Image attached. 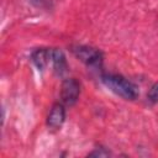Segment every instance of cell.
Returning a JSON list of instances; mask_svg holds the SVG:
<instances>
[{"mask_svg":"<svg viewBox=\"0 0 158 158\" xmlns=\"http://www.w3.org/2000/svg\"><path fill=\"white\" fill-rule=\"evenodd\" d=\"M72 52L79 60L85 63L88 67L99 69L102 65V53L94 47L78 44L72 47Z\"/></svg>","mask_w":158,"mask_h":158,"instance_id":"cell-2","label":"cell"},{"mask_svg":"<svg viewBox=\"0 0 158 158\" xmlns=\"http://www.w3.org/2000/svg\"><path fill=\"white\" fill-rule=\"evenodd\" d=\"M101 81L111 91H114L116 95H118L126 100H135L138 96L137 86L122 75L111 74V73H102L101 74Z\"/></svg>","mask_w":158,"mask_h":158,"instance_id":"cell-1","label":"cell"},{"mask_svg":"<svg viewBox=\"0 0 158 158\" xmlns=\"http://www.w3.org/2000/svg\"><path fill=\"white\" fill-rule=\"evenodd\" d=\"M31 59L38 70H43L51 62V49L47 48H37L32 52Z\"/></svg>","mask_w":158,"mask_h":158,"instance_id":"cell-6","label":"cell"},{"mask_svg":"<svg viewBox=\"0 0 158 158\" xmlns=\"http://www.w3.org/2000/svg\"><path fill=\"white\" fill-rule=\"evenodd\" d=\"M51 63L53 64V69L58 75L64 74L68 69L65 56L60 49H57V48L51 49Z\"/></svg>","mask_w":158,"mask_h":158,"instance_id":"cell-5","label":"cell"},{"mask_svg":"<svg viewBox=\"0 0 158 158\" xmlns=\"http://www.w3.org/2000/svg\"><path fill=\"white\" fill-rule=\"evenodd\" d=\"M147 99L152 104H157L158 102V81L154 83L151 86V89H149V91L147 94Z\"/></svg>","mask_w":158,"mask_h":158,"instance_id":"cell-7","label":"cell"},{"mask_svg":"<svg viewBox=\"0 0 158 158\" xmlns=\"http://www.w3.org/2000/svg\"><path fill=\"white\" fill-rule=\"evenodd\" d=\"M65 121V109L62 104H54L47 116V126L52 130H59Z\"/></svg>","mask_w":158,"mask_h":158,"instance_id":"cell-4","label":"cell"},{"mask_svg":"<svg viewBox=\"0 0 158 158\" xmlns=\"http://www.w3.org/2000/svg\"><path fill=\"white\" fill-rule=\"evenodd\" d=\"M80 94V84L74 78L63 80L60 86V99L62 102L67 106H72L78 101Z\"/></svg>","mask_w":158,"mask_h":158,"instance_id":"cell-3","label":"cell"},{"mask_svg":"<svg viewBox=\"0 0 158 158\" xmlns=\"http://www.w3.org/2000/svg\"><path fill=\"white\" fill-rule=\"evenodd\" d=\"M111 153L109 151H106L105 148H95L91 153H89L90 157H107L110 156Z\"/></svg>","mask_w":158,"mask_h":158,"instance_id":"cell-8","label":"cell"}]
</instances>
